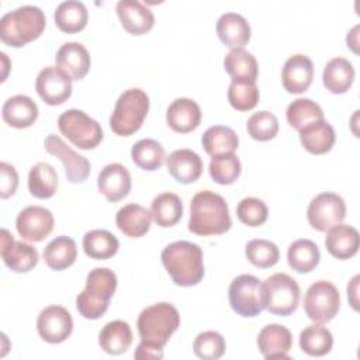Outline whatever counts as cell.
<instances>
[{"instance_id": "1", "label": "cell", "mask_w": 360, "mask_h": 360, "mask_svg": "<svg viewBox=\"0 0 360 360\" xmlns=\"http://www.w3.org/2000/svg\"><path fill=\"white\" fill-rule=\"evenodd\" d=\"M232 219L225 198L211 190L197 193L190 202L188 229L200 236L221 235L231 229Z\"/></svg>"}, {"instance_id": "2", "label": "cell", "mask_w": 360, "mask_h": 360, "mask_svg": "<svg viewBox=\"0 0 360 360\" xmlns=\"http://www.w3.org/2000/svg\"><path fill=\"white\" fill-rule=\"evenodd\" d=\"M160 259L174 284L180 287L195 285L204 277L202 250L193 242L177 240L167 245Z\"/></svg>"}, {"instance_id": "3", "label": "cell", "mask_w": 360, "mask_h": 360, "mask_svg": "<svg viewBox=\"0 0 360 360\" xmlns=\"http://www.w3.org/2000/svg\"><path fill=\"white\" fill-rule=\"evenodd\" d=\"M44 11L37 6H21L6 13L0 20V38L13 48L24 46L37 39L45 30Z\"/></svg>"}, {"instance_id": "4", "label": "cell", "mask_w": 360, "mask_h": 360, "mask_svg": "<svg viewBox=\"0 0 360 360\" xmlns=\"http://www.w3.org/2000/svg\"><path fill=\"white\" fill-rule=\"evenodd\" d=\"M117 290V276L107 267L93 269L86 278L84 290L76 297V307L86 319H98L108 309Z\"/></svg>"}, {"instance_id": "5", "label": "cell", "mask_w": 360, "mask_h": 360, "mask_svg": "<svg viewBox=\"0 0 360 360\" xmlns=\"http://www.w3.org/2000/svg\"><path fill=\"white\" fill-rule=\"evenodd\" d=\"M136 326L142 342L163 347L180 326V315L172 304L158 302L142 309Z\"/></svg>"}, {"instance_id": "6", "label": "cell", "mask_w": 360, "mask_h": 360, "mask_svg": "<svg viewBox=\"0 0 360 360\" xmlns=\"http://www.w3.org/2000/svg\"><path fill=\"white\" fill-rule=\"evenodd\" d=\"M148 111V94L138 87L128 89L115 103L114 111L110 117V128L120 136H129L142 127Z\"/></svg>"}, {"instance_id": "7", "label": "cell", "mask_w": 360, "mask_h": 360, "mask_svg": "<svg viewBox=\"0 0 360 360\" xmlns=\"http://www.w3.org/2000/svg\"><path fill=\"white\" fill-rule=\"evenodd\" d=\"M58 128L62 135L83 150L94 149L103 139L100 124L82 110L70 108L62 112L58 118Z\"/></svg>"}, {"instance_id": "8", "label": "cell", "mask_w": 360, "mask_h": 360, "mask_svg": "<svg viewBox=\"0 0 360 360\" xmlns=\"http://www.w3.org/2000/svg\"><path fill=\"white\" fill-rule=\"evenodd\" d=\"M266 309L278 316L291 315L300 304V285L285 273H276L263 283Z\"/></svg>"}, {"instance_id": "9", "label": "cell", "mask_w": 360, "mask_h": 360, "mask_svg": "<svg viewBox=\"0 0 360 360\" xmlns=\"http://www.w3.org/2000/svg\"><path fill=\"white\" fill-rule=\"evenodd\" d=\"M231 308L240 316L252 318L266 309L263 283L252 274L235 277L228 288Z\"/></svg>"}, {"instance_id": "10", "label": "cell", "mask_w": 360, "mask_h": 360, "mask_svg": "<svg viewBox=\"0 0 360 360\" xmlns=\"http://www.w3.org/2000/svg\"><path fill=\"white\" fill-rule=\"evenodd\" d=\"M340 308L339 290L326 280L311 284L304 297V309L308 318L316 323H328Z\"/></svg>"}, {"instance_id": "11", "label": "cell", "mask_w": 360, "mask_h": 360, "mask_svg": "<svg viewBox=\"0 0 360 360\" xmlns=\"http://www.w3.org/2000/svg\"><path fill=\"white\" fill-rule=\"evenodd\" d=\"M307 217L314 229L326 232L345 219L346 204L343 198L335 193H321L309 202Z\"/></svg>"}, {"instance_id": "12", "label": "cell", "mask_w": 360, "mask_h": 360, "mask_svg": "<svg viewBox=\"0 0 360 360\" xmlns=\"http://www.w3.org/2000/svg\"><path fill=\"white\" fill-rule=\"evenodd\" d=\"M44 146L48 153L60 159L69 181L82 183L89 177L91 165L87 160V158L75 152L70 146H68L62 141L60 136L55 134H49L44 141Z\"/></svg>"}, {"instance_id": "13", "label": "cell", "mask_w": 360, "mask_h": 360, "mask_svg": "<svg viewBox=\"0 0 360 360\" xmlns=\"http://www.w3.org/2000/svg\"><path fill=\"white\" fill-rule=\"evenodd\" d=\"M35 90L44 103L59 105L70 97L72 80L58 66H46L37 76Z\"/></svg>"}, {"instance_id": "14", "label": "cell", "mask_w": 360, "mask_h": 360, "mask_svg": "<svg viewBox=\"0 0 360 360\" xmlns=\"http://www.w3.org/2000/svg\"><path fill=\"white\" fill-rule=\"evenodd\" d=\"M37 329L45 342L62 343L73 330V319L66 308L60 305H49L39 312Z\"/></svg>"}, {"instance_id": "15", "label": "cell", "mask_w": 360, "mask_h": 360, "mask_svg": "<svg viewBox=\"0 0 360 360\" xmlns=\"http://www.w3.org/2000/svg\"><path fill=\"white\" fill-rule=\"evenodd\" d=\"M52 212L41 205H30L24 208L15 219L17 232L28 242L44 240L53 229Z\"/></svg>"}, {"instance_id": "16", "label": "cell", "mask_w": 360, "mask_h": 360, "mask_svg": "<svg viewBox=\"0 0 360 360\" xmlns=\"http://www.w3.org/2000/svg\"><path fill=\"white\" fill-rule=\"evenodd\" d=\"M1 235V259L10 270L15 273H27L38 264L39 255L34 246L21 240H14L7 229H3Z\"/></svg>"}, {"instance_id": "17", "label": "cell", "mask_w": 360, "mask_h": 360, "mask_svg": "<svg viewBox=\"0 0 360 360\" xmlns=\"http://www.w3.org/2000/svg\"><path fill=\"white\" fill-rule=\"evenodd\" d=\"M314 79L312 60L302 53L290 56L281 70V82L288 93L300 94L308 90Z\"/></svg>"}, {"instance_id": "18", "label": "cell", "mask_w": 360, "mask_h": 360, "mask_svg": "<svg viewBox=\"0 0 360 360\" xmlns=\"http://www.w3.org/2000/svg\"><path fill=\"white\" fill-rule=\"evenodd\" d=\"M98 191L111 202H117L131 191V174L121 163H110L97 177Z\"/></svg>"}, {"instance_id": "19", "label": "cell", "mask_w": 360, "mask_h": 360, "mask_svg": "<svg viewBox=\"0 0 360 360\" xmlns=\"http://www.w3.org/2000/svg\"><path fill=\"white\" fill-rule=\"evenodd\" d=\"M292 346L291 332L278 323L266 325L257 336V347L262 356L270 359H287Z\"/></svg>"}, {"instance_id": "20", "label": "cell", "mask_w": 360, "mask_h": 360, "mask_svg": "<svg viewBox=\"0 0 360 360\" xmlns=\"http://www.w3.org/2000/svg\"><path fill=\"white\" fill-rule=\"evenodd\" d=\"M115 10L124 30L132 35H142L153 28V13L138 0H120Z\"/></svg>"}, {"instance_id": "21", "label": "cell", "mask_w": 360, "mask_h": 360, "mask_svg": "<svg viewBox=\"0 0 360 360\" xmlns=\"http://www.w3.org/2000/svg\"><path fill=\"white\" fill-rule=\"evenodd\" d=\"M56 65L63 70L69 79L82 80L90 70V55L89 51L79 42L63 44L55 56Z\"/></svg>"}, {"instance_id": "22", "label": "cell", "mask_w": 360, "mask_h": 360, "mask_svg": "<svg viewBox=\"0 0 360 360\" xmlns=\"http://www.w3.org/2000/svg\"><path fill=\"white\" fill-rule=\"evenodd\" d=\"M169 174L179 183L190 184L198 180L202 173V159L191 149H177L166 159Z\"/></svg>"}, {"instance_id": "23", "label": "cell", "mask_w": 360, "mask_h": 360, "mask_svg": "<svg viewBox=\"0 0 360 360\" xmlns=\"http://www.w3.org/2000/svg\"><path fill=\"white\" fill-rule=\"evenodd\" d=\"M166 121L169 127L179 134L194 131L201 122L200 105L191 98H176L167 108Z\"/></svg>"}, {"instance_id": "24", "label": "cell", "mask_w": 360, "mask_h": 360, "mask_svg": "<svg viewBox=\"0 0 360 360\" xmlns=\"http://www.w3.org/2000/svg\"><path fill=\"white\" fill-rule=\"evenodd\" d=\"M360 245V236L356 228L345 224H338L328 229L325 238L326 250L336 259L346 260L353 257Z\"/></svg>"}, {"instance_id": "25", "label": "cell", "mask_w": 360, "mask_h": 360, "mask_svg": "<svg viewBox=\"0 0 360 360\" xmlns=\"http://www.w3.org/2000/svg\"><path fill=\"white\" fill-rule=\"evenodd\" d=\"M1 115L13 128H28L38 118V105L28 96L17 94L6 100L1 108Z\"/></svg>"}, {"instance_id": "26", "label": "cell", "mask_w": 360, "mask_h": 360, "mask_svg": "<svg viewBox=\"0 0 360 360\" xmlns=\"http://www.w3.org/2000/svg\"><path fill=\"white\" fill-rule=\"evenodd\" d=\"M217 34L224 45L242 48L250 39V25L240 14L225 13L217 21Z\"/></svg>"}, {"instance_id": "27", "label": "cell", "mask_w": 360, "mask_h": 360, "mask_svg": "<svg viewBox=\"0 0 360 360\" xmlns=\"http://www.w3.org/2000/svg\"><path fill=\"white\" fill-rule=\"evenodd\" d=\"M152 222V214L139 204L131 202L118 210L115 215V224L118 229L129 238L143 236Z\"/></svg>"}, {"instance_id": "28", "label": "cell", "mask_w": 360, "mask_h": 360, "mask_svg": "<svg viewBox=\"0 0 360 360\" xmlns=\"http://www.w3.org/2000/svg\"><path fill=\"white\" fill-rule=\"evenodd\" d=\"M336 135L333 127L325 121H315L300 129V141L302 146L314 155H322L332 149Z\"/></svg>"}, {"instance_id": "29", "label": "cell", "mask_w": 360, "mask_h": 360, "mask_svg": "<svg viewBox=\"0 0 360 360\" xmlns=\"http://www.w3.org/2000/svg\"><path fill=\"white\" fill-rule=\"evenodd\" d=\"M132 343V330L125 321H111L104 325L98 335L101 349L112 356L125 353Z\"/></svg>"}, {"instance_id": "30", "label": "cell", "mask_w": 360, "mask_h": 360, "mask_svg": "<svg viewBox=\"0 0 360 360\" xmlns=\"http://www.w3.org/2000/svg\"><path fill=\"white\" fill-rule=\"evenodd\" d=\"M77 257L76 242L65 235L56 236L44 248V260L52 270H65L70 267Z\"/></svg>"}, {"instance_id": "31", "label": "cell", "mask_w": 360, "mask_h": 360, "mask_svg": "<svg viewBox=\"0 0 360 360\" xmlns=\"http://www.w3.org/2000/svg\"><path fill=\"white\" fill-rule=\"evenodd\" d=\"M354 79V68L345 58L330 59L322 73L323 86L335 94L346 93Z\"/></svg>"}, {"instance_id": "32", "label": "cell", "mask_w": 360, "mask_h": 360, "mask_svg": "<svg viewBox=\"0 0 360 360\" xmlns=\"http://www.w3.org/2000/svg\"><path fill=\"white\" fill-rule=\"evenodd\" d=\"M204 150L210 156H218L225 153H233L238 149L239 139L236 132L225 125L210 127L201 138Z\"/></svg>"}, {"instance_id": "33", "label": "cell", "mask_w": 360, "mask_h": 360, "mask_svg": "<svg viewBox=\"0 0 360 360\" xmlns=\"http://www.w3.org/2000/svg\"><path fill=\"white\" fill-rule=\"evenodd\" d=\"M150 214L156 225L162 228L176 225L183 215V204L180 197L169 191L156 195L150 205Z\"/></svg>"}, {"instance_id": "34", "label": "cell", "mask_w": 360, "mask_h": 360, "mask_svg": "<svg viewBox=\"0 0 360 360\" xmlns=\"http://www.w3.org/2000/svg\"><path fill=\"white\" fill-rule=\"evenodd\" d=\"M321 259L319 249L315 242L309 239H297L288 246L287 260L288 266L297 273L312 271Z\"/></svg>"}, {"instance_id": "35", "label": "cell", "mask_w": 360, "mask_h": 360, "mask_svg": "<svg viewBox=\"0 0 360 360\" xmlns=\"http://www.w3.org/2000/svg\"><path fill=\"white\" fill-rule=\"evenodd\" d=\"M89 20V13L82 1L68 0L60 3L55 10L56 27L68 34L82 31Z\"/></svg>"}, {"instance_id": "36", "label": "cell", "mask_w": 360, "mask_h": 360, "mask_svg": "<svg viewBox=\"0 0 360 360\" xmlns=\"http://www.w3.org/2000/svg\"><path fill=\"white\" fill-rule=\"evenodd\" d=\"M58 188L56 170L45 162H39L31 167L28 173V190L35 198H51Z\"/></svg>"}, {"instance_id": "37", "label": "cell", "mask_w": 360, "mask_h": 360, "mask_svg": "<svg viewBox=\"0 0 360 360\" xmlns=\"http://www.w3.org/2000/svg\"><path fill=\"white\" fill-rule=\"evenodd\" d=\"M118 239L105 229H93L83 236L84 253L96 260H107L118 252Z\"/></svg>"}, {"instance_id": "38", "label": "cell", "mask_w": 360, "mask_h": 360, "mask_svg": "<svg viewBox=\"0 0 360 360\" xmlns=\"http://www.w3.org/2000/svg\"><path fill=\"white\" fill-rule=\"evenodd\" d=\"M224 68L232 79L256 82L259 68L256 58L243 48H233L224 59Z\"/></svg>"}, {"instance_id": "39", "label": "cell", "mask_w": 360, "mask_h": 360, "mask_svg": "<svg viewBox=\"0 0 360 360\" xmlns=\"http://www.w3.org/2000/svg\"><path fill=\"white\" fill-rule=\"evenodd\" d=\"M131 158L138 167L153 172L162 167L165 162V149L158 141L145 138L132 146Z\"/></svg>"}, {"instance_id": "40", "label": "cell", "mask_w": 360, "mask_h": 360, "mask_svg": "<svg viewBox=\"0 0 360 360\" xmlns=\"http://www.w3.org/2000/svg\"><path fill=\"white\" fill-rule=\"evenodd\" d=\"M333 346V338L329 329L321 325H309L300 333V347L304 353L315 357L325 356Z\"/></svg>"}, {"instance_id": "41", "label": "cell", "mask_w": 360, "mask_h": 360, "mask_svg": "<svg viewBox=\"0 0 360 360\" xmlns=\"http://www.w3.org/2000/svg\"><path fill=\"white\" fill-rule=\"evenodd\" d=\"M285 117L288 124L300 131L311 122L323 120V111L321 105L311 98H295L287 107Z\"/></svg>"}, {"instance_id": "42", "label": "cell", "mask_w": 360, "mask_h": 360, "mask_svg": "<svg viewBox=\"0 0 360 360\" xmlns=\"http://www.w3.org/2000/svg\"><path fill=\"white\" fill-rule=\"evenodd\" d=\"M228 101L238 111H249L259 101V89L256 82L232 79L228 89Z\"/></svg>"}, {"instance_id": "43", "label": "cell", "mask_w": 360, "mask_h": 360, "mask_svg": "<svg viewBox=\"0 0 360 360\" xmlns=\"http://www.w3.org/2000/svg\"><path fill=\"white\" fill-rule=\"evenodd\" d=\"M208 170H210V176L215 183L226 186L236 181V179L240 174L242 165L239 158L235 153H225V155L212 156Z\"/></svg>"}, {"instance_id": "44", "label": "cell", "mask_w": 360, "mask_h": 360, "mask_svg": "<svg viewBox=\"0 0 360 360\" xmlns=\"http://www.w3.org/2000/svg\"><path fill=\"white\" fill-rule=\"evenodd\" d=\"M245 253L248 260L259 269H269L280 259L277 245L267 239H252L246 243Z\"/></svg>"}, {"instance_id": "45", "label": "cell", "mask_w": 360, "mask_h": 360, "mask_svg": "<svg viewBox=\"0 0 360 360\" xmlns=\"http://www.w3.org/2000/svg\"><path fill=\"white\" fill-rule=\"evenodd\" d=\"M194 354L202 360H217L226 350L225 339L215 330H205L197 335L193 343Z\"/></svg>"}, {"instance_id": "46", "label": "cell", "mask_w": 360, "mask_h": 360, "mask_svg": "<svg viewBox=\"0 0 360 360\" xmlns=\"http://www.w3.org/2000/svg\"><path fill=\"white\" fill-rule=\"evenodd\" d=\"M246 129L253 139L259 142H266L277 135L278 120L273 112L263 110L249 117L246 122Z\"/></svg>"}, {"instance_id": "47", "label": "cell", "mask_w": 360, "mask_h": 360, "mask_svg": "<svg viewBox=\"0 0 360 360\" xmlns=\"http://www.w3.org/2000/svg\"><path fill=\"white\" fill-rule=\"evenodd\" d=\"M236 215L239 221L248 226L263 225L269 217L267 205L255 197H246L238 202Z\"/></svg>"}, {"instance_id": "48", "label": "cell", "mask_w": 360, "mask_h": 360, "mask_svg": "<svg viewBox=\"0 0 360 360\" xmlns=\"http://www.w3.org/2000/svg\"><path fill=\"white\" fill-rule=\"evenodd\" d=\"M18 186V174L14 166L1 162L0 163V197L8 198L13 195Z\"/></svg>"}, {"instance_id": "49", "label": "cell", "mask_w": 360, "mask_h": 360, "mask_svg": "<svg viewBox=\"0 0 360 360\" xmlns=\"http://www.w3.org/2000/svg\"><path fill=\"white\" fill-rule=\"evenodd\" d=\"M135 359H162L163 357V347L153 346L141 340L135 350Z\"/></svg>"}, {"instance_id": "50", "label": "cell", "mask_w": 360, "mask_h": 360, "mask_svg": "<svg viewBox=\"0 0 360 360\" xmlns=\"http://www.w3.org/2000/svg\"><path fill=\"white\" fill-rule=\"evenodd\" d=\"M357 281H359V276H354L350 281V284L347 285V295L350 300L352 307L357 311V298H356V292H357Z\"/></svg>"}, {"instance_id": "51", "label": "cell", "mask_w": 360, "mask_h": 360, "mask_svg": "<svg viewBox=\"0 0 360 360\" xmlns=\"http://www.w3.org/2000/svg\"><path fill=\"white\" fill-rule=\"evenodd\" d=\"M359 31V25H356L349 34H347V38H346V41H347V46H350L356 53H357V49H356V46H357V32Z\"/></svg>"}]
</instances>
